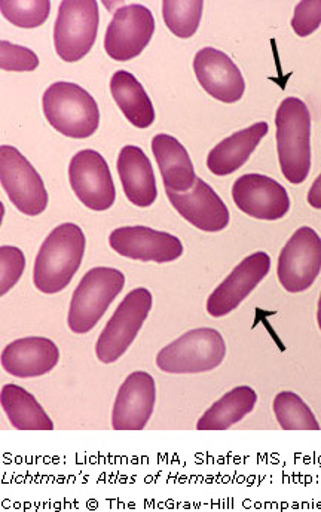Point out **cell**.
I'll use <instances>...</instances> for the list:
<instances>
[{"instance_id": "cell-5", "label": "cell", "mask_w": 321, "mask_h": 512, "mask_svg": "<svg viewBox=\"0 0 321 512\" xmlns=\"http://www.w3.org/2000/svg\"><path fill=\"white\" fill-rule=\"evenodd\" d=\"M124 286L122 271L110 267L91 268L73 292L67 316L70 331L75 334L93 331Z\"/></svg>"}, {"instance_id": "cell-23", "label": "cell", "mask_w": 321, "mask_h": 512, "mask_svg": "<svg viewBox=\"0 0 321 512\" xmlns=\"http://www.w3.org/2000/svg\"><path fill=\"white\" fill-rule=\"evenodd\" d=\"M0 404L17 431H53L54 423L32 393L18 384H5Z\"/></svg>"}, {"instance_id": "cell-7", "label": "cell", "mask_w": 321, "mask_h": 512, "mask_svg": "<svg viewBox=\"0 0 321 512\" xmlns=\"http://www.w3.org/2000/svg\"><path fill=\"white\" fill-rule=\"evenodd\" d=\"M152 304L154 298L146 288L134 289L122 300L97 340L96 355L102 364H115L125 355L148 319Z\"/></svg>"}, {"instance_id": "cell-9", "label": "cell", "mask_w": 321, "mask_h": 512, "mask_svg": "<svg viewBox=\"0 0 321 512\" xmlns=\"http://www.w3.org/2000/svg\"><path fill=\"white\" fill-rule=\"evenodd\" d=\"M321 271V239L311 227H301L278 256L277 276L290 294L305 292Z\"/></svg>"}, {"instance_id": "cell-31", "label": "cell", "mask_w": 321, "mask_h": 512, "mask_svg": "<svg viewBox=\"0 0 321 512\" xmlns=\"http://www.w3.org/2000/svg\"><path fill=\"white\" fill-rule=\"evenodd\" d=\"M308 203L314 207V209L321 210V175L314 181L313 187L308 192Z\"/></svg>"}, {"instance_id": "cell-6", "label": "cell", "mask_w": 321, "mask_h": 512, "mask_svg": "<svg viewBox=\"0 0 321 512\" xmlns=\"http://www.w3.org/2000/svg\"><path fill=\"white\" fill-rule=\"evenodd\" d=\"M99 23V3L96 0L61 2L54 26V45L58 57L67 63L84 59L96 42Z\"/></svg>"}, {"instance_id": "cell-1", "label": "cell", "mask_w": 321, "mask_h": 512, "mask_svg": "<svg viewBox=\"0 0 321 512\" xmlns=\"http://www.w3.org/2000/svg\"><path fill=\"white\" fill-rule=\"evenodd\" d=\"M84 231L66 222L58 225L42 243L33 267V283L42 294H58L72 282L85 255Z\"/></svg>"}, {"instance_id": "cell-30", "label": "cell", "mask_w": 321, "mask_h": 512, "mask_svg": "<svg viewBox=\"0 0 321 512\" xmlns=\"http://www.w3.org/2000/svg\"><path fill=\"white\" fill-rule=\"evenodd\" d=\"M321 24V0H304L295 8L292 27L296 35L307 38L316 32Z\"/></svg>"}, {"instance_id": "cell-15", "label": "cell", "mask_w": 321, "mask_h": 512, "mask_svg": "<svg viewBox=\"0 0 321 512\" xmlns=\"http://www.w3.org/2000/svg\"><path fill=\"white\" fill-rule=\"evenodd\" d=\"M271 258L267 252L244 258L228 277L217 286L207 300V312L213 318H223L238 309L241 303L268 276Z\"/></svg>"}, {"instance_id": "cell-21", "label": "cell", "mask_w": 321, "mask_h": 512, "mask_svg": "<svg viewBox=\"0 0 321 512\" xmlns=\"http://www.w3.org/2000/svg\"><path fill=\"white\" fill-rule=\"evenodd\" d=\"M268 130V124L262 121L226 137L219 145L214 146L207 157L210 172L216 176L232 175L237 172L247 163L261 140L267 136Z\"/></svg>"}, {"instance_id": "cell-3", "label": "cell", "mask_w": 321, "mask_h": 512, "mask_svg": "<svg viewBox=\"0 0 321 512\" xmlns=\"http://www.w3.org/2000/svg\"><path fill=\"white\" fill-rule=\"evenodd\" d=\"M50 126L72 139H87L96 133L100 111L94 97L73 82H55L42 99Z\"/></svg>"}, {"instance_id": "cell-14", "label": "cell", "mask_w": 321, "mask_h": 512, "mask_svg": "<svg viewBox=\"0 0 321 512\" xmlns=\"http://www.w3.org/2000/svg\"><path fill=\"white\" fill-rule=\"evenodd\" d=\"M157 402L154 377L146 371H134L116 393L112 410L115 431H143L148 426Z\"/></svg>"}, {"instance_id": "cell-11", "label": "cell", "mask_w": 321, "mask_h": 512, "mask_svg": "<svg viewBox=\"0 0 321 512\" xmlns=\"http://www.w3.org/2000/svg\"><path fill=\"white\" fill-rule=\"evenodd\" d=\"M70 187L78 200L94 212H106L116 200L112 173L102 154L84 149L69 164Z\"/></svg>"}, {"instance_id": "cell-26", "label": "cell", "mask_w": 321, "mask_h": 512, "mask_svg": "<svg viewBox=\"0 0 321 512\" xmlns=\"http://www.w3.org/2000/svg\"><path fill=\"white\" fill-rule=\"evenodd\" d=\"M203 0H165L162 17L165 26L180 39H189L197 33L203 18Z\"/></svg>"}, {"instance_id": "cell-25", "label": "cell", "mask_w": 321, "mask_h": 512, "mask_svg": "<svg viewBox=\"0 0 321 512\" xmlns=\"http://www.w3.org/2000/svg\"><path fill=\"white\" fill-rule=\"evenodd\" d=\"M272 410L283 431H320L316 416L298 393L289 390L278 393Z\"/></svg>"}, {"instance_id": "cell-20", "label": "cell", "mask_w": 321, "mask_h": 512, "mask_svg": "<svg viewBox=\"0 0 321 512\" xmlns=\"http://www.w3.org/2000/svg\"><path fill=\"white\" fill-rule=\"evenodd\" d=\"M152 152L164 182L165 190L188 192L197 182L194 164L185 146L170 134H157L152 140Z\"/></svg>"}, {"instance_id": "cell-13", "label": "cell", "mask_w": 321, "mask_h": 512, "mask_svg": "<svg viewBox=\"0 0 321 512\" xmlns=\"http://www.w3.org/2000/svg\"><path fill=\"white\" fill-rule=\"evenodd\" d=\"M232 200L241 212L261 221H278L290 210L286 188L259 173L243 175L232 187Z\"/></svg>"}, {"instance_id": "cell-27", "label": "cell", "mask_w": 321, "mask_h": 512, "mask_svg": "<svg viewBox=\"0 0 321 512\" xmlns=\"http://www.w3.org/2000/svg\"><path fill=\"white\" fill-rule=\"evenodd\" d=\"M3 17L21 29H36L50 17V0H0Z\"/></svg>"}, {"instance_id": "cell-8", "label": "cell", "mask_w": 321, "mask_h": 512, "mask_svg": "<svg viewBox=\"0 0 321 512\" xmlns=\"http://www.w3.org/2000/svg\"><path fill=\"white\" fill-rule=\"evenodd\" d=\"M0 182L15 209L27 216L47 210L48 191L41 175L14 146H0Z\"/></svg>"}, {"instance_id": "cell-10", "label": "cell", "mask_w": 321, "mask_h": 512, "mask_svg": "<svg viewBox=\"0 0 321 512\" xmlns=\"http://www.w3.org/2000/svg\"><path fill=\"white\" fill-rule=\"evenodd\" d=\"M155 32L151 9L143 5H128L116 9L107 26L105 50L110 59L128 62L143 53Z\"/></svg>"}, {"instance_id": "cell-24", "label": "cell", "mask_w": 321, "mask_h": 512, "mask_svg": "<svg viewBox=\"0 0 321 512\" xmlns=\"http://www.w3.org/2000/svg\"><path fill=\"white\" fill-rule=\"evenodd\" d=\"M258 393L250 386H238L226 392L200 417L198 431H226L255 410Z\"/></svg>"}, {"instance_id": "cell-29", "label": "cell", "mask_w": 321, "mask_h": 512, "mask_svg": "<svg viewBox=\"0 0 321 512\" xmlns=\"http://www.w3.org/2000/svg\"><path fill=\"white\" fill-rule=\"evenodd\" d=\"M39 57L29 48L0 41V67L8 72H32L38 69Z\"/></svg>"}, {"instance_id": "cell-4", "label": "cell", "mask_w": 321, "mask_h": 512, "mask_svg": "<svg viewBox=\"0 0 321 512\" xmlns=\"http://www.w3.org/2000/svg\"><path fill=\"white\" fill-rule=\"evenodd\" d=\"M226 356V343L222 334L213 328H198L161 349L157 355V367L162 373L201 374L216 370Z\"/></svg>"}, {"instance_id": "cell-32", "label": "cell", "mask_w": 321, "mask_h": 512, "mask_svg": "<svg viewBox=\"0 0 321 512\" xmlns=\"http://www.w3.org/2000/svg\"><path fill=\"white\" fill-rule=\"evenodd\" d=\"M317 322H319V328L321 331V295L319 300V310H317Z\"/></svg>"}, {"instance_id": "cell-28", "label": "cell", "mask_w": 321, "mask_h": 512, "mask_svg": "<svg viewBox=\"0 0 321 512\" xmlns=\"http://www.w3.org/2000/svg\"><path fill=\"white\" fill-rule=\"evenodd\" d=\"M26 258L23 251L15 246L0 248V295H6L23 276Z\"/></svg>"}, {"instance_id": "cell-19", "label": "cell", "mask_w": 321, "mask_h": 512, "mask_svg": "<svg viewBox=\"0 0 321 512\" xmlns=\"http://www.w3.org/2000/svg\"><path fill=\"white\" fill-rule=\"evenodd\" d=\"M118 173L125 197L137 207H151L158 197L157 179L148 155L139 146L127 145L118 157Z\"/></svg>"}, {"instance_id": "cell-12", "label": "cell", "mask_w": 321, "mask_h": 512, "mask_svg": "<svg viewBox=\"0 0 321 512\" xmlns=\"http://www.w3.org/2000/svg\"><path fill=\"white\" fill-rule=\"evenodd\" d=\"M109 245L116 254L134 261L173 262L183 255V245L173 234L134 225L116 228L110 233Z\"/></svg>"}, {"instance_id": "cell-18", "label": "cell", "mask_w": 321, "mask_h": 512, "mask_svg": "<svg viewBox=\"0 0 321 512\" xmlns=\"http://www.w3.org/2000/svg\"><path fill=\"white\" fill-rule=\"evenodd\" d=\"M60 361V350L50 338L27 337L12 341L3 349L0 362L9 376L35 379L51 373Z\"/></svg>"}, {"instance_id": "cell-16", "label": "cell", "mask_w": 321, "mask_h": 512, "mask_svg": "<svg viewBox=\"0 0 321 512\" xmlns=\"http://www.w3.org/2000/svg\"><path fill=\"white\" fill-rule=\"evenodd\" d=\"M171 206L189 224L204 233H220L229 225L228 207L203 179L198 178L188 192L165 190Z\"/></svg>"}, {"instance_id": "cell-22", "label": "cell", "mask_w": 321, "mask_h": 512, "mask_svg": "<svg viewBox=\"0 0 321 512\" xmlns=\"http://www.w3.org/2000/svg\"><path fill=\"white\" fill-rule=\"evenodd\" d=\"M110 93L131 126L148 128L154 124L155 109L151 97L133 73L118 70L110 79Z\"/></svg>"}, {"instance_id": "cell-2", "label": "cell", "mask_w": 321, "mask_h": 512, "mask_svg": "<svg viewBox=\"0 0 321 512\" xmlns=\"http://www.w3.org/2000/svg\"><path fill=\"white\" fill-rule=\"evenodd\" d=\"M281 172L293 185L302 184L311 169V115L298 97H287L275 115Z\"/></svg>"}, {"instance_id": "cell-17", "label": "cell", "mask_w": 321, "mask_h": 512, "mask_svg": "<svg viewBox=\"0 0 321 512\" xmlns=\"http://www.w3.org/2000/svg\"><path fill=\"white\" fill-rule=\"evenodd\" d=\"M198 82L206 93L223 103H235L243 97L246 82L238 66L216 48H203L194 59Z\"/></svg>"}]
</instances>
